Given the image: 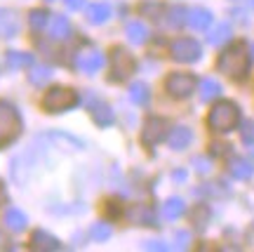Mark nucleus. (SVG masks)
I'll use <instances>...</instances> for the list:
<instances>
[{
  "mask_svg": "<svg viewBox=\"0 0 254 252\" xmlns=\"http://www.w3.org/2000/svg\"><path fill=\"white\" fill-rule=\"evenodd\" d=\"M228 38H231V24H228V21H224V24H217V26H214V31H209L207 43H209V45H224Z\"/></svg>",
  "mask_w": 254,
  "mask_h": 252,
  "instance_id": "obj_30",
  "label": "nucleus"
},
{
  "mask_svg": "<svg viewBox=\"0 0 254 252\" xmlns=\"http://www.w3.org/2000/svg\"><path fill=\"white\" fill-rule=\"evenodd\" d=\"M186 19H189V9L182 7V5H177V7H172L167 12V24H170V28H182L184 24H186Z\"/></svg>",
  "mask_w": 254,
  "mask_h": 252,
  "instance_id": "obj_31",
  "label": "nucleus"
},
{
  "mask_svg": "<svg viewBox=\"0 0 254 252\" xmlns=\"http://www.w3.org/2000/svg\"><path fill=\"white\" fill-rule=\"evenodd\" d=\"M139 12H141V17L160 19V14H163V5H160V2H153V0H146V2H141Z\"/></svg>",
  "mask_w": 254,
  "mask_h": 252,
  "instance_id": "obj_33",
  "label": "nucleus"
},
{
  "mask_svg": "<svg viewBox=\"0 0 254 252\" xmlns=\"http://www.w3.org/2000/svg\"><path fill=\"white\" fill-rule=\"evenodd\" d=\"M212 21H214V14H212L207 7H190L189 9L186 24H189L193 31H207Z\"/></svg>",
  "mask_w": 254,
  "mask_h": 252,
  "instance_id": "obj_14",
  "label": "nucleus"
},
{
  "mask_svg": "<svg viewBox=\"0 0 254 252\" xmlns=\"http://www.w3.org/2000/svg\"><path fill=\"white\" fill-rule=\"evenodd\" d=\"M190 142H193V132H190L186 125L172 127V132L167 137V144H170V149H174V151H184Z\"/></svg>",
  "mask_w": 254,
  "mask_h": 252,
  "instance_id": "obj_17",
  "label": "nucleus"
},
{
  "mask_svg": "<svg viewBox=\"0 0 254 252\" xmlns=\"http://www.w3.org/2000/svg\"><path fill=\"white\" fill-rule=\"evenodd\" d=\"M33 168H36V151H33V146H31L28 151L19 153V156L12 158V163H9V177L17 181L19 186H24L28 181V177H31Z\"/></svg>",
  "mask_w": 254,
  "mask_h": 252,
  "instance_id": "obj_7",
  "label": "nucleus"
},
{
  "mask_svg": "<svg viewBox=\"0 0 254 252\" xmlns=\"http://www.w3.org/2000/svg\"><path fill=\"white\" fill-rule=\"evenodd\" d=\"M5 226H7L9 231H24L28 226V217L26 212H21L19 207H9L7 212H5Z\"/></svg>",
  "mask_w": 254,
  "mask_h": 252,
  "instance_id": "obj_23",
  "label": "nucleus"
},
{
  "mask_svg": "<svg viewBox=\"0 0 254 252\" xmlns=\"http://www.w3.org/2000/svg\"><path fill=\"white\" fill-rule=\"evenodd\" d=\"M43 111L47 113H66L80 104V97L73 87H64V85H57V87H50V90L43 94Z\"/></svg>",
  "mask_w": 254,
  "mask_h": 252,
  "instance_id": "obj_3",
  "label": "nucleus"
},
{
  "mask_svg": "<svg viewBox=\"0 0 254 252\" xmlns=\"http://www.w3.org/2000/svg\"><path fill=\"white\" fill-rule=\"evenodd\" d=\"M52 69L50 66H45V64H40V66H33L31 69V73H28V83L31 85H36V87H43V85H47V83L52 81Z\"/></svg>",
  "mask_w": 254,
  "mask_h": 252,
  "instance_id": "obj_26",
  "label": "nucleus"
},
{
  "mask_svg": "<svg viewBox=\"0 0 254 252\" xmlns=\"http://www.w3.org/2000/svg\"><path fill=\"white\" fill-rule=\"evenodd\" d=\"M190 219H193V226H195L198 231H205L207 224H209V219H212V210H209V205H195L193 207Z\"/></svg>",
  "mask_w": 254,
  "mask_h": 252,
  "instance_id": "obj_29",
  "label": "nucleus"
},
{
  "mask_svg": "<svg viewBox=\"0 0 254 252\" xmlns=\"http://www.w3.org/2000/svg\"><path fill=\"white\" fill-rule=\"evenodd\" d=\"M195 76L193 73H170L165 81V90L170 92L174 99H186L195 92Z\"/></svg>",
  "mask_w": 254,
  "mask_h": 252,
  "instance_id": "obj_8",
  "label": "nucleus"
},
{
  "mask_svg": "<svg viewBox=\"0 0 254 252\" xmlns=\"http://www.w3.org/2000/svg\"><path fill=\"white\" fill-rule=\"evenodd\" d=\"M167 130H170V123H167L165 118L151 116L144 123V130H141V144H144L146 149H153V146H158L165 137H167Z\"/></svg>",
  "mask_w": 254,
  "mask_h": 252,
  "instance_id": "obj_10",
  "label": "nucleus"
},
{
  "mask_svg": "<svg viewBox=\"0 0 254 252\" xmlns=\"http://www.w3.org/2000/svg\"><path fill=\"white\" fill-rule=\"evenodd\" d=\"M174 238H177V245H179V248H189V231H177V236H174Z\"/></svg>",
  "mask_w": 254,
  "mask_h": 252,
  "instance_id": "obj_37",
  "label": "nucleus"
},
{
  "mask_svg": "<svg viewBox=\"0 0 254 252\" xmlns=\"http://www.w3.org/2000/svg\"><path fill=\"white\" fill-rule=\"evenodd\" d=\"M250 66H252V57H250V50L245 43L228 45L217 59V71L233 78V81H245Z\"/></svg>",
  "mask_w": 254,
  "mask_h": 252,
  "instance_id": "obj_1",
  "label": "nucleus"
},
{
  "mask_svg": "<svg viewBox=\"0 0 254 252\" xmlns=\"http://www.w3.org/2000/svg\"><path fill=\"white\" fill-rule=\"evenodd\" d=\"M21 116L19 108L12 101H0V149L9 146L19 135H21Z\"/></svg>",
  "mask_w": 254,
  "mask_h": 252,
  "instance_id": "obj_4",
  "label": "nucleus"
},
{
  "mask_svg": "<svg viewBox=\"0 0 254 252\" xmlns=\"http://www.w3.org/2000/svg\"><path fill=\"white\" fill-rule=\"evenodd\" d=\"M193 165H195V170L200 172V174H207L209 170H212V165H209L207 158H202V156H198L195 161H193Z\"/></svg>",
  "mask_w": 254,
  "mask_h": 252,
  "instance_id": "obj_35",
  "label": "nucleus"
},
{
  "mask_svg": "<svg viewBox=\"0 0 254 252\" xmlns=\"http://www.w3.org/2000/svg\"><path fill=\"white\" fill-rule=\"evenodd\" d=\"M136 69L134 57L127 52L125 47H113L111 50V81L113 83H123L127 81Z\"/></svg>",
  "mask_w": 254,
  "mask_h": 252,
  "instance_id": "obj_5",
  "label": "nucleus"
},
{
  "mask_svg": "<svg viewBox=\"0 0 254 252\" xmlns=\"http://www.w3.org/2000/svg\"><path fill=\"white\" fill-rule=\"evenodd\" d=\"M172 179L174 181H186V170H174L172 172Z\"/></svg>",
  "mask_w": 254,
  "mask_h": 252,
  "instance_id": "obj_39",
  "label": "nucleus"
},
{
  "mask_svg": "<svg viewBox=\"0 0 254 252\" xmlns=\"http://www.w3.org/2000/svg\"><path fill=\"white\" fill-rule=\"evenodd\" d=\"M64 2H66V7H68V9L78 12V9L85 7V2H87V0H64Z\"/></svg>",
  "mask_w": 254,
  "mask_h": 252,
  "instance_id": "obj_38",
  "label": "nucleus"
},
{
  "mask_svg": "<svg viewBox=\"0 0 254 252\" xmlns=\"http://www.w3.org/2000/svg\"><path fill=\"white\" fill-rule=\"evenodd\" d=\"M243 142L250 146V151H254V120L243 123Z\"/></svg>",
  "mask_w": 254,
  "mask_h": 252,
  "instance_id": "obj_34",
  "label": "nucleus"
},
{
  "mask_svg": "<svg viewBox=\"0 0 254 252\" xmlns=\"http://www.w3.org/2000/svg\"><path fill=\"white\" fill-rule=\"evenodd\" d=\"M252 52H254V45H252Z\"/></svg>",
  "mask_w": 254,
  "mask_h": 252,
  "instance_id": "obj_41",
  "label": "nucleus"
},
{
  "mask_svg": "<svg viewBox=\"0 0 254 252\" xmlns=\"http://www.w3.org/2000/svg\"><path fill=\"white\" fill-rule=\"evenodd\" d=\"M90 236H92V241L104 243V241H109L111 236H113V229H111V224H106V222H94V224L90 226Z\"/></svg>",
  "mask_w": 254,
  "mask_h": 252,
  "instance_id": "obj_32",
  "label": "nucleus"
},
{
  "mask_svg": "<svg viewBox=\"0 0 254 252\" xmlns=\"http://www.w3.org/2000/svg\"><path fill=\"white\" fill-rule=\"evenodd\" d=\"M184 212H186V203L179 196H172V198H167L163 203V217L167 222H177Z\"/></svg>",
  "mask_w": 254,
  "mask_h": 252,
  "instance_id": "obj_22",
  "label": "nucleus"
},
{
  "mask_svg": "<svg viewBox=\"0 0 254 252\" xmlns=\"http://www.w3.org/2000/svg\"><path fill=\"white\" fill-rule=\"evenodd\" d=\"M104 64H106V57L101 50H82V52L75 54V69L87 73V76L99 73L104 69Z\"/></svg>",
  "mask_w": 254,
  "mask_h": 252,
  "instance_id": "obj_11",
  "label": "nucleus"
},
{
  "mask_svg": "<svg viewBox=\"0 0 254 252\" xmlns=\"http://www.w3.org/2000/svg\"><path fill=\"white\" fill-rule=\"evenodd\" d=\"M31 248L40 252H55V250H62V243H59V238L47 234L45 229H36L33 236H31Z\"/></svg>",
  "mask_w": 254,
  "mask_h": 252,
  "instance_id": "obj_13",
  "label": "nucleus"
},
{
  "mask_svg": "<svg viewBox=\"0 0 254 252\" xmlns=\"http://www.w3.org/2000/svg\"><path fill=\"white\" fill-rule=\"evenodd\" d=\"M252 7H254V0H252Z\"/></svg>",
  "mask_w": 254,
  "mask_h": 252,
  "instance_id": "obj_40",
  "label": "nucleus"
},
{
  "mask_svg": "<svg viewBox=\"0 0 254 252\" xmlns=\"http://www.w3.org/2000/svg\"><path fill=\"white\" fill-rule=\"evenodd\" d=\"M92 120H94L99 127H111L116 123V113H113V108H111L109 104L97 101V104L92 106Z\"/></svg>",
  "mask_w": 254,
  "mask_h": 252,
  "instance_id": "obj_19",
  "label": "nucleus"
},
{
  "mask_svg": "<svg viewBox=\"0 0 254 252\" xmlns=\"http://www.w3.org/2000/svg\"><path fill=\"white\" fill-rule=\"evenodd\" d=\"M129 219H132L134 224H141V226H158L155 212L148 205H134L129 210Z\"/></svg>",
  "mask_w": 254,
  "mask_h": 252,
  "instance_id": "obj_21",
  "label": "nucleus"
},
{
  "mask_svg": "<svg viewBox=\"0 0 254 252\" xmlns=\"http://www.w3.org/2000/svg\"><path fill=\"white\" fill-rule=\"evenodd\" d=\"M217 97H221V85H219V81H214V78L200 81V99L212 101V99H217Z\"/></svg>",
  "mask_w": 254,
  "mask_h": 252,
  "instance_id": "obj_27",
  "label": "nucleus"
},
{
  "mask_svg": "<svg viewBox=\"0 0 254 252\" xmlns=\"http://www.w3.org/2000/svg\"><path fill=\"white\" fill-rule=\"evenodd\" d=\"M170 52H172L174 62L193 64V62H198L200 57H202V47H200V43L198 40H193V38H179V40H174L172 43Z\"/></svg>",
  "mask_w": 254,
  "mask_h": 252,
  "instance_id": "obj_9",
  "label": "nucleus"
},
{
  "mask_svg": "<svg viewBox=\"0 0 254 252\" xmlns=\"http://www.w3.org/2000/svg\"><path fill=\"white\" fill-rule=\"evenodd\" d=\"M19 14L12 7H0V38L9 40V38L19 36Z\"/></svg>",
  "mask_w": 254,
  "mask_h": 252,
  "instance_id": "obj_12",
  "label": "nucleus"
},
{
  "mask_svg": "<svg viewBox=\"0 0 254 252\" xmlns=\"http://www.w3.org/2000/svg\"><path fill=\"white\" fill-rule=\"evenodd\" d=\"M238 123H240V108H238L236 101L219 99L214 106L209 108L207 125H209L212 132L226 135V132H231V130H236Z\"/></svg>",
  "mask_w": 254,
  "mask_h": 252,
  "instance_id": "obj_2",
  "label": "nucleus"
},
{
  "mask_svg": "<svg viewBox=\"0 0 254 252\" xmlns=\"http://www.w3.org/2000/svg\"><path fill=\"white\" fill-rule=\"evenodd\" d=\"M47 2H52V0H47Z\"/></svg>",
  "mask_w": 254,
  "mask_h": 252,
  "instance_id": "obj_42",
  "label": "nucleus"
},
{
  "mask_svg": "<svg viewBox=\"0 0 254 252\" xmlns=\"http://www.w3.org/2000/svg\"><path fill=\"white\" fill-rule=\"evenodd\" d=\"M111 19V7L106 2H94L87 7V21L94 24V26H101V24H106Z\"/></svg>",
  "mask_w": 254,
  "mask_h": 252,
  "instance_id": "obj_24",
  "label": "nucleus"
},
{
  "mask_svg": "<svg viewBox=\"0 0 254 252\" xmlns=\"http://www.w3.org/2000/svg\"><path fill=\"white\" fill-rule=\"evenodd\" d=\"M5 66H7L9 71H21V69H28V66H33V54L9 50V52L5 54Z\"/></svg>",
  "mask_w": 254,
  "mask_h": 252,
  "instance_id": "obj_18",
  "label": "nucleus"
},
{
  "mask_svg": "<svg viewBox=\"0 0 254 252\" xmlns=\"http://www.w3.org/2000/svg\"><path fill=\"white\" fill-rule=\"evenodd\" d=\"M36 142H40V144H50L52 149H62V151H82L85 149V142L82 139H78L75 135H71V132H64V130H50V132H45V135H38Z\"/></svg>",
  "mask_w": 254,
  "mask_h": 252,
  "instance_id": "obj_6",
  "label": "nucleus"
},
{
  "mask_svg": "<svg viewBox=\"0 0 254 252\" xmlns=\"http://www.w3.org/2000/svg\"><path fill=\"white\" fill-rule=\"evenodd\" d=\"M228 174L238 181H245L254 174V165L247 158H231L228 161Z\"/></svg>",
  "mask_w": 254,
  "mask_h": 252,
  "instance_id": "obj_16",
  "label": "nucleus"
},
{
  "mask_svg": "<svg viewBox=\"0 0 254 252\" xmlns=\"http://www.w3.org/2000/svg\"><path fill=\"white\" fill-rule=\"evenodd\" d=\"M129 99H132V104H136V106H146V104L151 101V87H148L144 81L132 83V85H129Z\"/></svg>",
  "mask_w": 254,
  "mask_h": 252,
  "instance_id": "obj_25",
  "label": "nucleus"
},
{
  "mask_svg": "<svg viewBox=\"0 0 254 252\" xmlns=\"http://www.w3.org/2000/svg\"><path fill=\"white\" fill-rule=\"evenodd\" d=\"M71 33H73V28H71L68 17H64V14L52 17V21H50V38H52V40L64 43V40H68V38H71Z\"/></svg>",
  "mask_w": 254,
  "mask_h": 252,
  "instance_id": "obj_15",
  "label": "nucleus"
},
{
  "mask_svg": "<svg viewBox=\"0 0 254 252\" xmlns=\"http://www.w3.org/2000/svg\"><path fill=\"white\" fill-rule=\"evenodd\" d=\"M28 26H31V31H36V33H40L43 28L50 26V12L47 9H31V14H28Z\"/></svg>",
  "mask_w": 254,
  "mask_h": 252,
  "instance_id": "obj_28",
  "label": "nucleus"
},
{
  "mask_svg": "<svg viewBox=\"0 0 254 252\" xmlns=\"http://www.w3.org/2000/svg\"><path fill=\"white\" fill-rule=\"evenodd\" d=\"M144 248H146V250H160V252L170 250V245H167V243H163V241H146V243H144Z\"/></svg>",
  "mask_w": 254,
  "mask_h": 252,
  "instance_id": "obj_36",
  "label": "nucleus"
},
{
  "mask_svg": "<svg viewBox=\"0 0 254 252\" xmlns=\"http://www.w3.org/2000/svg\"><path fill=\"white\" fill-rule=\"evenodd\" d=\"M125 36L132 45H144L151 33H148V28H146L144 21H129L125 26Z\"/></svg>",
  "mask_w": 254,
  "mask_h": 252,
  "instance_id": "obj_20",
  "label": "nucleus"
}]
</instances>
